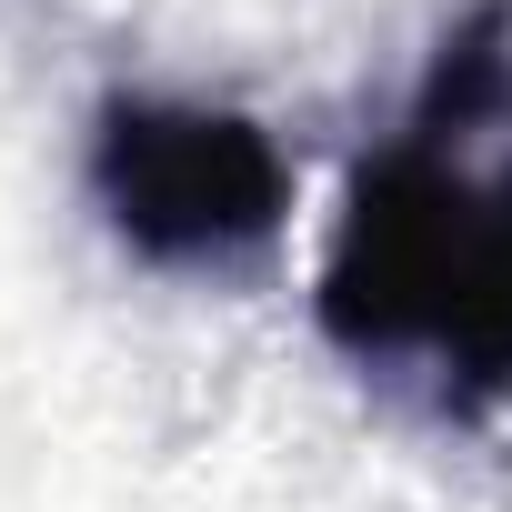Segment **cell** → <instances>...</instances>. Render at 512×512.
Returning a JSON list of instances; mask_svg holds the SVG:
<instances>
[{
  "label": "cell",
  "instance_id": "obj_1",
  "mask_svg": "<svg viewBox=\"0 0 512 512\" xmlns=\"http://www.w3.org/2000/svg\"><path fill=\"white\" fill-rule=\"evenodd\" d=\"M312 322L342 372L432 422L512 402V0H462L402 121L352 161Z\"/></svg>",
  "mask_w": 512,
  "mask_h": 512
},
{
  "label": "cell",
  "instance_id": "obj_2",
  "mask_svg": "<svg viewBox=\"0 0 512 512\" xmlns=\"http://www.w3.org/2000/svg\"><path fill=\"white\" fill-rule=\"evenodd\" d=\"M81 201L141 272L221 282L251 272L292 221V151L262 111L121 81L81 121Z\"/></svg>",
  "mask_w": 512,
  "mask_h": 512
}]
</instances>
